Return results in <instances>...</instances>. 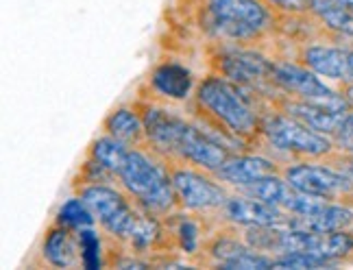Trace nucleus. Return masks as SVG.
<instances>
[{
    "mask_svg": "<svg viewBox=\"0 0 353 270\" xmlns=\"http://www.w3.org/2000/svg\"><path fill=\"white\" fill-rule=\"evenodd\" d=\"M343 94H345L347 101H349L351 107H353V81H349V83H343Z\"/></svg>",
    "mask_w": 353,
    "mask_h": 270,
    "instance_id": "29",
    "label": "nucleus"
},
{
    "mask_svg": "<svg viewBox=\"0 0 353 270\" xmlns=\"http://www.w3.org/2000/svg\"><path fill=\"white\" fill-rule=\"evenodd\" d=\"M232 153H234L232 148L225 142H221L214 133H210L201 123H192V120L181 118L174 140L172 159L185 161V164H192L208 172H216L232 157Z\"/></svg>",
    "mask_w": 353,
    "mask_h": 270,
    "instance_id": "10",
    "label": "nucleus"
},
{
    "mask_svg": "<svg viewBox=\"0 0 353 270\" xmlns=\"http://www.w3.org/2000/svg\"><path fill=\"white\" fill-rule=\"evenodd\" d=\"M97 222H99L97 216H94L90 205L79 194L61 202V207L57 209V216H55V225L68 227V229H72V231L94 227Z\"/></svg>",
    "mask_w": 353,
    "mask_h": 270,
    "instance_id": "21",
    "label": "nucleus"
},
{
    "mask_svg": "<svg viewBox=\"0 0 353 270\" xmlns=\"http://www.w3.org/2000/svg\"><path fill=\"white\" fill-rule=\"evenodd\" d=\"M281 174L299 192L323 200L347 202L353 198V179L334 164L319 161H290L281 166Z\"/></svg>",
    "mask_w": 353,
    "mask_h": 270,
    "instance_id": "7",
    "label": "nucleus"
},
{
    "mask_svg": "<svg viewBox=\"0 0 353 270\" xmlns=\"http://www.w3.org/2000/svg\"><path fill=\"white\" fill-rule=\"evenodd\" d=\"M166 225H168V236L174 240V245L179 247L181 253L194 255L201 249V227L190 216V211L179 209L166 216Z\"/></svg>",
    "mask_w": 353,
    "mask_h": 270,
    "instance_id": "19",
    "label": "nucleus"
},
{
    "mask_svg": "<svg viewBox=\"0 0 353 270\" xmlns=\"http://www.w3.org/2000/svg\"><path fill=\"white\" fill-rule=\"evenodd\" d=\"M299 61L312 72L338 83L349 81V48L338 44H305L299 50Z\"/></svg>",
    "mask_w": 353,
    "mask_h": 270,
    "instance_id": "14",
    "label": "nucleus"
},
{
    "mask_svg": "<svg viewBox=\"0 0 353 270\" xmlns=\"http://www.w3.org/2000/svg\"><path fill=\"white\" fill-rule=\"evenodd\" d=\"M338 262L332 260H325L321 255L314 253H303V251H296V253H281L275 255V268H294V270H303V268H334Z\"/></svg>",
    "mask_w": 353,
    "mask_h": 270,
    "instance_id": "24",
    "label": "nucleus"
},
{
    "mask_svg": "<svg viewBox=\"0 0 353 270\" xmlns=\"http://www.w3.org/2000/svg\"><path fill=\"white\" fill-rule=\"evenodd\" d=\"M164 159V157H161ZM168 164L172 185L179 196L181 209L190 214H221L229 198V190L223 181L214 177V172L185 164L179 159H164Z\"/></svg>",
    "mask_w": 353,
    "mask_h": 270,
    "instance_id": "6",
    "label": "nucleus"
},
{
    "mask_svg": "<svg viewBox=\"0 0 353 270\" xmlns=\"http://www.w3.org/2000/svg\"><path fill=\"white\" fill-rule=\"evenodd\" d=\"M321 258L332 260V262H341L353 253V231L349 229H341V231H330V233H321L319 240V251Z\"/></svg>",
    "mask_w": 353,
    "mask_h": 270,
    "instance_id": "22",
    "label": "nucleus"
},
{
    "mask_svg": "<svg viewBox=\"0 0 353 270\" xmlns=\"http://www.w3.org/2000/svg\"><path fill=\"white\" fill-rule=\"evenodd\" d=\"M262 142L290 161H325L336 153L330 135L310 129L270 103L262 112Z\"/></svg>",
    "mask_w": 353,
    "mask_h": 270,
    "instance_id": "4",
    "label": "nucleus"
},
{
    "mask_svg": "<svg viewBox=\"0 0 353 270\" xmlns=\"http://www.w3.org/2000/svg\"><path fill=\"white\" fill-rule=\"evenodd\" d=\"M262 94L242 87L221 74H210L194 90V116L234 153L262 144Z\"/></svg>",
    "mask_w": 353,
    "mask_h": 270,
    "instance_id": "1",
    "label": "nucleus"
},
{
    "mask_svg": "<svg viewBox=\"0 0 353 270\" xmlns=\"http://www.w3.org/2000/svg\"><path fill=\"white\" fill-rule=\"evenodd\" d=\"M214 68L221 72V76L262 94L266 101H273L277 94H281V90L273 81L275 61L262 55V52L244 50V48L225 50L214 59Z\"/></svg>",
    "mask_w": 353,
    "mask_h": 270,
    "instance_id": "8",
    "label": "nucleus"
},
{
    "mask_svg": "<svg viewBox=\"0 0 353 270\" xmlns=\"http://www.w3.org/2000/svg\"><path fill=\"white\" fill-rule=\"evenodd\" d=\"M307 13H312L332 35L353 39V11L341 0H312Z\"/></svg>",
    "mask_w": 353,
    "mask_h": 270,
    "instance_id": "18",
    "label": "nucleus"
},
{
    "mask_svg": "<svg viewBox=\"0 0 353 270\" xmlns=\"http://www.w3.org/2000/svg\"><path fill=\"white\" fill-rule=\"evenodd\" d=\"M148 85L159 98L172 103L188 101L196 90L194 74L179 61H161L159 65H155L151 76H148Z\"/></svg>",
    "mask_w": 353,
    "mask_h": 270,
    "instance_id": "15",
    "label": "nucleus"
},
{
    "mask_svg": "<svg viewBox=\"0 0 353 270\" xmlns=\"http://www.w3.org/2000/svg\"><path fill=\"white\" fill-rule=\"evenodd\" d=\"M332 161H334V166H338L343 172H347L349 177L353 179V155H347V153H334L332 157H330Z\"/></svg>",
    "mask_w": 353,
    "mask_h": 270,
    "instance_id": "28",
    "label": "nucleus"
},
{
    "mask_svg": "<svg viewBox=\"0 0 353 270\" xmlns=\"http://www.w3.org/2000/svg\"><path fill=\"white\" fill-rule=\"evenodd\" d=\"M77 194L83 198L97 216L103 231L116 242H129L138 227L142 209L135 200L114 183H92L77 187Z\"/></svg>",
    "mask_w": 353,
    "mask_h": 270,
    "instance_id": "5",
    "label": "nucleus"
},
{
    "mask_svg": "<svg viewBox=\"0 0 353 270\" xmlns=\"http://www.w3.org/2000/svg\"><path fill=\"white\" fill-rule=\"evenodd\" d=\"M341 3H345V5L353 11V0H341Z\"/></svg>",
    "mask_w": 353,
    "mask_h": 270,
    "instance_id": "31",
    "label": "nucleus"
},
{
    "mask_svg": "<svg viewBox=\"0 0 353 270\" xmlns=\"http://www.w3.org/2000/svg\"><path fill=\"white\" fill-rule=\"evenodd\" d=\"M221 216L232 227H260V225L290 227V218H292V214L242 192L229 194L225 207L221 209Z\"/></svg>",
    "mask_w": 353,
    "mask_h": 270,
    "instance_id": "11",
    "label": "nucleus"
},
{
    "mask_svg": "<svg viewBox=\"0 0 353 270\" xmlns=\"http://www.w3.org/2000/svg\"><path fill=\"white\" fill-rule=\"evenodd\" d=\"M332 140L336 144L338 153H347L353 155V110H349L343 118L341 127L332 135Z\"/></svg>",
    "mask_w": 353,
    "mask_h": 270,
    "instance_id": "26",
    "label": "nucleus"
},
{
    "mask_svg": "<svg viewBox=\"0 0 353 270\" xmlns=\"http://www.w3.org/2000/svg\"><path fill=\"white\" fill-rule=\"evenodd\" d=\"M266 3L279 13H286V16H303L310 11L312 0H266Z\"/></svg>",
    "mask_w": 353,
    "mask_h": 270,
    "instance_id": "27",
    "label": "nucleus"
},
{
    "mask_svg": "<svg viewBox=\"0 0 353 270\" xmlns=\"http://www.w3.org/2000/svg\"><path fill=\"white\" fill-rule=\"evenodd\" d=\"M281 172L279 161L262 155V153H253V151H240L232 153L225 164L214 172V177L223 181L227 187H234V190H242L255 181H260L268 174H277Z\"/></svg>",
    "mask_w": 353,
    "mask_h": 270,
    "instance_id": "12",
    "label": "nucleus"
},
{
    "mask_svg": "<svg viewBox=\"0 0 353 270\" xmlns=\"http://www.w3.org/2000/svg\"><path fill=\"white\" fill-rule=\"evenodd\" d=\"M79 233V247H81V264L85 268H103L107 264L105 260V247L103 238L94 227L81 229Z\"/></svg>",
    "mask_w": 353,
    "mask_h": 270,
    "instance_id": "23",
    "label": "nucleus"
},
{
    "mask_svg": "<svg viewBox=\"0 0 353 270\" xmlns=\"http://www.w3.org/2000/svg\"><path fill=\"white\" fill-rule=\"evenodd\" d=\"M42 255L46 264L52 268H74L81 264V247H79V233L72 229L52 225L42 242Z\"/></svg>",
    "mask_w": 353,
    "mask_h": 270,
    "instance_id": "16",
    "label": "nucleus"
},
{
    "mask_svg": "<svg viewBox=\"0 0 353 270\" xmlns=\"http://www.w3.org/2000/svg\"><path fill=\"white\" fill-rule=\"evenodd\" d=\"M273 81L283 94H288V96L321 103L336 112L353 110L343 92L327 85L316 72H312L301 61H275Z\"/></svg>",
    "mask_w": 353,
    "mask_h": 270,
    "instance_id": "9",
    "label": "nucleus"
},
{
    "mask_svg": "<svg viewBox=\"0 0 353 270\" xmlns=\"http://www.w3.org/2000/svg\"><path fill=\"white\" fill-rule=\"evenodd\" d=\"M103 131L112 138L125 142L127 146H146V127L138 107L122 105L110 112L103 120Z\"/></svg>",
    "mask_w": 353,
    "mask_h": 270,
    "instance_id": "17",
    "label": "nucleus"
},
{
    "mask_svg": "<svg viewBox=\"0 0 353 270\" xmlns=\"http://www.w3.org/2000/svg\"><path fill=\"white\" fill-rule=\"evenodd\" d=\"M129 148L125 142H120L116 138H112V135L103 133L101 138H97L90 148H88V157L97 159L99 164H103L107 170H112L114 174H120L122 166H125L127 161V155H129Z\"/></svg>",
    "mask_w": 353,
    "mask_h": 270,
    "instance_id": "20",
    "label": "nucleus"
},
{
    "mask_svg": "<svg viewBox=\"0 0 353 270\" xmlns=\"http://www.w3.org/2000/svg\"><path fill=\"white\" fill-rule=\"evenodd\" d=\"M79 181H81V185H92V183H116V181H118V174H114L112 170H107L103 164H99L97 159L88 157L85 164L81 166ZM81 185H77V187H81Z\"/></svg>",
    "mask_w": 353,
    "mask_h": 270,
    "instance_id": "25",
    "label": "nucleus"
},
{
    "mask_svg": "<svg viewBox=\"0 0 353 270\" xmlns=\"http://www.w3.org/2000/svg\"><path fill=\"white\" fill-rule=\"evenodd\" d=\"M270 105L281 110L283 114L292 116L299 123L307 125L310 129H314L319 133H325V135H332L338 131L341 127L343 118L347 112H336V110H330V107H325L321 103H312V101H303V98H294V96H288V94H277V96L270 101Z\"/></svg>",
    "mask_w": 353,
    "mask_h": 270,
    "instance_id": "13",
    "label": "nucleus"
},
{
    "mask_svg": "<svg viewBox=\"0 0 353 270\" xmlns=\"http://www.w3.org/2000/svg\"><path fill=\"white\" fill-rule=\"evenodd\" d=\"M203 24L221 42L247 44L275 29L277 11L266 0H208Z\"/></svg>",
    "mask_w": 353,
    "mask_h": 270,
    "instance_id": "3",
    "label": "nucleus"
},
{
    "mask_svg": "<svg viewBox=\"0 0 353 270\" xmlns=\"http://www.w3.org/2000/svg\"><path fill=\"white\" fill-rule=\"evenodd\" d=\"M349 81H353V48H349Z\"/></svg>",
    "mask_w": 353,
    "mask_h": 270,
    "instance_id": "30",
    "label": "nucleus"
},
{
    "mask_svg": "<svg viewBox=\"0 0 353 270\" xmlns=\"http://www.w3.org/2000/svg\"><path fill=\"white\" fill-rule=\"evenodd\" d=\"M118 185L140 209L157 218H166L181 209L168 164L148 146L129 148L127 161L118 174Z\"/></svg>",
    "mask_w": 353,
    "mask_h": 270,
    "instance_id": "2",
    "label": "nucleus"
}]
</instances>
